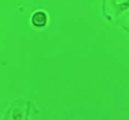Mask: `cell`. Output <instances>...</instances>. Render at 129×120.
I'll return each mask as SVG.
<instances>
[{
	"label": "cell",
	"mask_w": 129,
	"mask_h": 120,
	"mask_svg": "<svg viewBox=\"0 0 129 120\" xmlns=\"http://www.w3.org/2000/svg\"><path fill=\"white\" fill-rule=\"evenodd\" d=\"M48 21H49V15L46 11H44L42 9L34 11L31 18H30V23L35 28H44L48 24Z\"/></svg>",
	"instance_id": "cell-1"
}]
</instances>
